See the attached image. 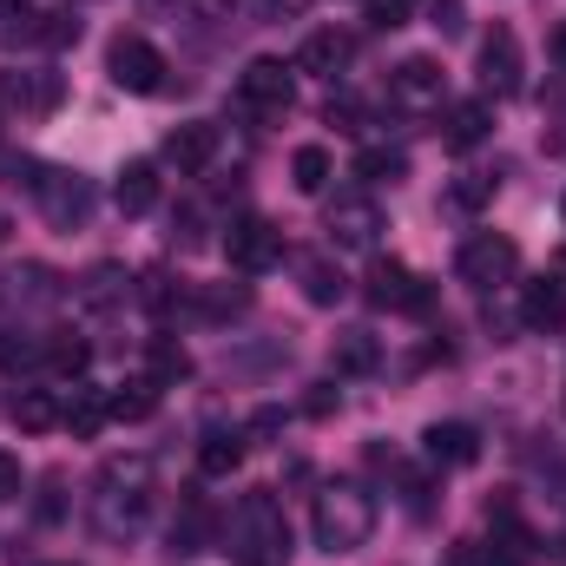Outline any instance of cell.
<instances>
[{
  "label": "cell",
  "instance_id": "cell-4",
  "mask_svg": "<svg viewBox=\"0 0 566 566\" xmlns=\"http://www.w3.org/2000/svg\"><path fill=\"white\" fill-rule=\"evenodd\" d=\"M323 231H329L336 251H369L382 238V205L363 198V191H336L329 211H323Z\"/></svg>",
  "mask_w": 566,
  "mask_h": 566
},
{
  "label": "cell",
  "instance_id": "cell-12",
  "mask_svg": "<svg viewBox=\"0 0 566 566\" xmlns=\"http://www.w3.org/2000/svg\"><path fill=\"white\" fill-rule=\"evenodd\" d=\"M389 86H396V99H409V106H434V99H441V86H448V73H441V60L409 53V60L389 73Z\"/></svg>",
  "mask_w": 566,
  "mask_h": 566
},
{
  "label": "cell",
  "instance_id": "cell-13",
  "mask_svg": "<svg viewBox=\"0 0 566 566\" xmlns=\"http://www.w3.org/2000/svg\"><path fill=\"white\" fill-rule=\"evenodd\" d=\"M349 66V33H336V27H316L303 46H296V73H316V80H336Z\"/></svg>",
  "mask_w": 566,
  "mask_h": 566
},
{
  "label": "cell",
  "instance_id": "cell-27",
  "mask_svg": "<svg viewBox=\"0 0 566 566\" xmlns=\"http://www.w3.org/2000/svg\"><path fill=\"white\" fill-rule=\"evenodd\" d=\"M402 171H409V158L389 151V145H363L356 151V178H369V185H396Z\"/></svg>",
  "mask_w": 566,
  "mask_h": 566
},
{
  "label": "cell",
  "instance_id": "cell-29",
  "mask_svg": "<svg viewBox=\"0 0 566 566\" xmlns=\"http://www.w3.org/2000/svg\"><path fill=\"white\" fill-rule=\"evenodd\" d=\"M363 13H369V27H382V33H396V27H409V13H416V0H363Z\"/></svg>",
  "mask_w": 566,
  "mask_h": 566
},
{
  "label": "cell",
  "instance_id": "cell-24",
  "mask_svg": "<svg viewBox=\"0 0 566 566\" xmlns=\"http://www.w3.org/2000/svg\"><path fill=\"white\" fill-rule=\"evenodd\" d=\"M376 363H382V349H376L369 329H343V336H336V369H343V376H369Z\"/></svg>",
  "mask_w": 566,
  "mask_h": 566
},
{
  "label": "cell",
  "instance_id": "cell-31",
  "mask_svg": "<svg viewBox=\"0 0 566 566\" xmlns=\"http://www.w3.org/2000/svg\"><path fill=\"white\" fill-rule=\"evenodd\" d=\"M46 363L66 369V376H80V369H86V343H80V336H53V343H46Z\"/></svg>",
  "mask_w": 566,
  "mask_h": 566
},
{
  "label": "cell",
  "instance_id": "cell-39",
  "mask_svg": "<svg viewBox=\"0 0 566 566\" xmlns=\"http://www.w3.org/2000/svg\"><path fill=\"white\" fill-rule=\"evenodd\" d=\"M554 53H560V60H566V27H560V33H554Z\"/></svg>",
  "mask_w": 566,
  "mask_h": 566
},
{
  "label": "cell",
  "instance_id": "cell-20",
  "mask_svg": "<svg viewBox=\"0 0 566 566\" xmlns=\"http://www.w3.org/2000/svg\"><path fill=\"white\" fill-rule=\"evenodd\" d=\"M244 448H251V441H244L238 428H211V434L198 441V468L224 481V474H238V468H244Z\"/></svg>",
  "mask_w": 566,
  "mask_h": 566
},
{
  "label": "cell",
  "instance_id": "cell-32",
  "mask_svg": "<svg viewBox=\"0 0 566 566\" xmlns=\"http://www.w3.org/2000/svg\"><path fill=\"white\" fill-rule=\"evenodd\" d=\"M198 303H205V316H238L251 303V290H205Z\"/></svg>",
  "mask_w": 566,
  "mask_h": 566
},
{
  "label": "cell",
  "instance_id": "cell-28",
  "mask_svg": "<svg viewBox=\"0 0 566 566\" xmlns=\"http://www.w3.org/2000/svg\"><path fill=\"white\" fill-rule=\"evenodd\" d=\"M303 296L310 303H336L343 296V271L329 258H303Z\"/></svg>",
  "mask_w": 566,
  "mask_h": 566
},
{
  "label": "cell",
  "instance_id": "cell-8",
  "mask_svg": "<svg viewBox=\"0 0 566 566\" xmlns=\"http://www.w3.org/2000/svg\"><path fill=\"white\" fill-rule=\"evenodd\" d=\"M363 283H369V303H382V310H409V316H422L428 303H434V290H428L409 264H396V258H376Z\"/></svg>",
  "mask_w": 566,
  "mask_h": 566
},
{
  "label": "cell",
  "instance_id": "cell-22",
  "mask_svg": "<svg viewBox=\"0 0 566 566\" xmlns=\"http://www.w3.org/2000/svg\"><path fill=\"white\" fill-rule=\"evenodd\" d=\"M60 422L73 428V434H99V422H113V416H106V389L73 382V396H66V416H60Z\"/></svg>",
  "mask_w": 566,
  "mask_h": 566
},
{
  "label": "cell",
  "instance_id": "cell-35",
  "mask_svg": "<svg viewBox=\"0 0 566 566\" xmlns=\"http://www.w3.org/2000/svg\"><path fill=\"white\" fill-rule=\"evenodd\" d=\"M13 494H20V461L0 448V501H13Z\"/></svg>",
  "mask_w": 566,
  "mask_h": 566
},
{
  "label": "cell",
  "instance_id": "cell-7",
  "mask_svg": "<svg viewBox=\"0 0 566 566\" xmlns=\"http://www.w3.org/2000/svg\"><path fill=\"white\" fill-rule=\"evenodd\" d=\"M224 258H231V271L258 277V271H271V264L283 258V231L271 224V218H238L231 238H224Z\"/></svg>",
  "mask_w": 566,
  "mask_h": 566
},
{
  "label": "cell",
  "instance_id": "cell-26",
  "mask_svg": "<svg viewBox=\"0 0 566 566\" xmlns=\"http://www.w3.org/2000/svg\"><path fill=\"white\" fill-rule=\"evenodd\" d=\"M151 409H158V382H151V376L133 382V389H113V396H106V416H113V422H145Z\"/></svg>",
  "mask_w": 566,
  "mask_h": 566
},
{
  "label": "cell",
  "instance_id": "cell-17",
  "mask_svg": "<svg viewBox=\"0 0 566 566\" xmlns=\"http://www.w3.org/2000/svg\"><path fill=\"white\" fill-rule=\"evenodd\" d=\"M165 158H171L178 171H205V165L218 158V126H205V119H191V126H178V133L165 139Z\"/></svg>",
  "mask_w": 566,
  "mask_h": 566
},
{
  "label": "cell",
  "instance_id": "cell-15",
  "mask_svg": "<svg viewBox=\"0 0 566 566\" xmlns=\"http://www.w3.org/2000/svg\"><path fill=\"white\" fill-rule=\"evenodd\" d=\"M7 416H13V428H27V434H46V428H60V416H66V396L60 389H20L7 402Z\"/></svg>",
  "mask_w": 566,
  "mask_h": 566
},
{
  "label": "cell",
  "instance_id": "cell-9",
  "mask_svg": "<svg viewBox=\"0 0 566 566\" xmlns=\"http://www.w3.org/2000/svg\"><path fill=\"white\" fill-rule=\"evenodd\" d=\"M481 86L494 99H514L521 93V40H514V27H494L481 40Z\"/></svg>",
  "mask_w": 566,
  "mask_h": 566
},
{
  "label": "cell",
  "instance_id": "cell-14",
  "mask_svg": "<svg viewBox=\"0 0 566 566\" xmlns=\"http://www.w3.org/2000/svg\"><path fill=\"white\" fill-rule=\"evenodd\" d=\"M521 323L527 329H560L566 323V277L554 271V277L527 283V296H521Z\"/></svg>",
  "mask_w": 566,
  "mask_h": 566
},
{
  "label": "cell",
  "instance_id": "cell-30",
  "mask_svg": "<svg viewBox=\"0 0 566 566\" xmlns=\"http://www.w3.org/2000/svg\"><path fill=\"white\" fill-rule=\"evenodd\" d=\"M488 198H494V171H468V178L454 185V205H461V211H481Z\"/></svg>",
  "mask_w": 566,
  "mask_h": 566
},
{
  "label": "cell",
  "instance_id": "cell-36",
  "mask_svg": "<svg viewBox=\"0 0 566 566\" xmlns=\"http://www.w3.org/2000/svg\"><path fill=\"white\" fill-rule=\"evenodd\" d=\"M277 428H283L277 409H258V416H251V434H277Z\"/></svg>",
  "mask_w": 566,
  "mask_h": 566
},
{
  "label": "cell",
  "instance_id": "cell-19",
  "mask_svg": "<svg viewBox=\"0 0 566 566\" xmlns=\"http://www.w3.org/2000/svg\"><path fill=\"white\" fill-rule=\"evenodd\" d=\"M488 126H494V106H488V99H461V106H448L441 139L454 145V151H468V145L488 139Z\"/></svg>",
  "mask_w": 566,
  "mask_h": 566
},
{
  "label": "cell",
  "instance_id": "cell-16",
  "mask_svg": "<svg viewBox=\"0 0 566 566\" xmlns=\"http://www.w3.org/2000/svg\"><path fill=\"white\" fill-rule=\"evenodd\" d=\"M422 448H428V461H434V468H468V461L481 454V441H474V428H468V422H434L422 434Z\"/></svg>",
  "mask_w": 566,
  "mask_h": 566
},
{
  "label": "cell",
  "instance_id": "cell-25",
  "mask_svg": "<svg viewBox=\"0 0 566 566\" xmlns=\"http://www.w3.org/2000/svg\"><path fill=\"white\" fill-rule=\"evenodd\" d=\"M205 541H211V514L191 501V507H185V521H171V547H165V554H171V560H191Z\"/></svg>",
  "mask_w": 566,
  "mask_h": 566
},
{
  "label": "cell",
  "instance_id": "cell-38",
  "mask_svg": "<svg viewBox=\"0 0 566 566\" xmlns=\"http://www.w3.org/2000/svg\"><path fill=\"white\" fill-rule=\"evenodd\" d=\"M303 7H310V0H264V13H271V20H283V13H303Z\"/></svg>",
  "mask_w": 566,
  "mask_h": 566
},
{
  "label": "cell",
  "instance_id": "cell-23",
  "mask_svg": "<svg viewBox=\"0 0 566 566\" xmlns=\"http://www.w3.org/2000/svg\"><path fill=\"white\" fill-rule=\"evenodd\" d=\"M145 369H151V382H158V389H171V382H185V376H191V356H185L171 336H151V343H145Z\"/></svg>",
  "mask_w": 566,
  "mask_h": 566
},
{
  "label": "cell",
  "instance_id": "cell-1",
  "mask_svg": "<svg viewBox=\"0 0 566 566\" xmlns=\"http://www.w3.org/2000/svg\"><path fill=\"white\" fill-rule=\"evenodd\" d=\"M218 547H224V560H238V566H283L290 560V521H283L277 494H244L231 507V521L218 527Z\"/></svg>",
  "mask_w": 566,
  "mask_h": 566
},
{
  "label": "cell",
  "instance_id": "cell-37",
  "mask_svg": "<svg viewBox=\"0 0 566 566\" xmlns=\"http://www.w3.org/2000/svg\"><path fill=\"white\" fill-rule=\"evenodd\" d=\"M434 20L441 27H461V0H434Z\"/></svg>",
  "mask_w": 566,
  "mask_h": 566
},
{
  "label": "cell",
  "instance_id": "cell-2",
  "mask_svg": "<svg viewBox=\"0 0 566 566\" xmlns=\"http://www.w3.org/2000/svg\"><path fill=\"white\" fill-rule=\"evenodd\" d=\"M316 547L323 554H356L369 534H376V494L363 481H329L316 494Z\"/></svg>",
  "mask_w": 566,
  "mask_h": 566
},
{
  "label": "cell",
  "instance_id": "cell-41",
  "mask_svg": "<svg viewBox=\"0 0 566 566\" xmlns=\"http://www.w3.org/2000/svg\"><path fill=\"white\" fill-rule=\"evenodd\" d=\"M0 251H7V218H0Z\"/></svg>",
  "mask_w": 566,
  "mask_h": 566
},
{
  "label": "cell",
  "instance_id": "cell-40",
  "mask_svg": "<svg viewBox=\"0 0 566 566\" xmlns=\"http://www.w3.org/2000/svg\"><path fill=\"white\" fill-rule=\"evenodd\" d=\"M20 7H27V0H0V13H20Z\"/></svg>",
  "mask_w": 566,
  "mask_h": 566
},
{
  "label": "cell",
  "instance_id": "cell-21",
  "mask_svg": "<svg viewBox=\"0 0 566 566\" xmlns=\"http://www.w3.org/2000/svg\"><path fill=\"white\" fill-rule=\"evenodd\" d=\"M290 178H296V191L323 198V191H329V178H336V165H329V151H323V145H296V151H290Z\"/></svg>",
  "mask_w": 566,
  "mask_h": 566
},
{
  "label": "cell",
  "instance_id": "cell-6",
  "mask_svg": "<svg viewBox=\"0 0 566 566\" xmlns=\"http://www.w3.org/2000/svg\"><path fill=\"white\" fill-rule=\"evenodd\" d=\"M238 99L251 106V113H264V119H277V113H290V99H296V80H290V66L283 60H251L244 73H238Z\"/></svg>",
  "mask_w": 566,
  "mask_h": 566
},
{
  "label": "cell",
  "instance_id": "cell-34",
  "mask_svg": "<svg viewBox=\"0 0 566 566\" xmlns=\"http://www.w3.org/2000/svg\"><path fill=\"white\" fill-rule=\"evenodd\" d=\"M441 566H488V547H474V541H454V547L441 554Z\"/></svg>",
  "mask_w": 566,
  "mask_h": 566
},
{
  "label": "cell",
  "instance_id": "cell-5",
  "mask_svg": "<svg viewBox=\"0 0 566 566\" xmlns=\"http://www.w3.org/2000/svg\"><path fill=\"white\" fill-rule=\"evenodd\" d=\"M461 277L481 283V290H494V283H507L514 271H521V244L514 238H501V231H481V238H468L461 244Z\"/></svg>",
  "mask_w": 566,
  "mask_h": 566
},
{
  "label": "cell",
  "instance_id": "cell-10",
  "mask_svg": "<svg viewBox=\"0 0 566 566\" xmlns=\"http://www.w3.org/2000/svg\"><path fill=\"white\" fill-rule=\"evenodd\" d=\"M33 191H40V205H46V218H53L60 231H66V224H80V218L93 211V185H86L80 171H46Z\"/></svg>",
  "mask_w": 566,
  "mask_h": 566
},
{
  "label": "cell",
  "instance_id": "cell-11",
  "mask_svg": "<svg viewBox=\"0 0 566 566\" xmlns=\"http://www.w3.org/2000/svg\"><path fill=\"white\" fill-rule=\"evenodd\" d=\"M60 73H0V113H53Z\"/></svg>",
  "mask_w": 566,
  "mask_h": 566
},
{
  "label": "cell",
  "instance_id": "cell-3",
  "mask_svg": "<svg viewBox=\"0 0 566 566\" xmlns=\"http://www.w3.org/2000/svg\"><path fill=\"white\" fill-rule=\"evenodd\" d=\"M106 73H113V86H119V93H139V99L165 93V53H158L151 40H139V33H119V40H113Z\"/></svg>",
  "mask_w": 566,
  "mask_h": 566
},
{
  "label": "cell",
  "instance_id": "cell-18",
  "mask_svg": "<svg viewBox=\"0 0 566 566\" xmlns=\"http://www.w3.org/2000/svg\"><path fill=\"white\" fill-rule=\"evenodd\" d=\"M113 198H119V211H126V218H145V211L158 205V165H151V158H133V165L119 171Z\"/></svg>",
  "mask_w": 566,
  "mask_h": 566
},
{
  "label": "cell",
  "instance_id": "cell-33",
  "mask_svg": "<svg viewBox=\"0 0 566 566\" xmlns=\"http://www.w3.org/2000/svg\"><path fill=\"white\" fill-rule=\"evenodd\" d=\"M329 126L336 133H363V106L356 99H329Z\"/></svg>",
  "mask_w": 566,
  "mask_h": 566
}]
</instances>
